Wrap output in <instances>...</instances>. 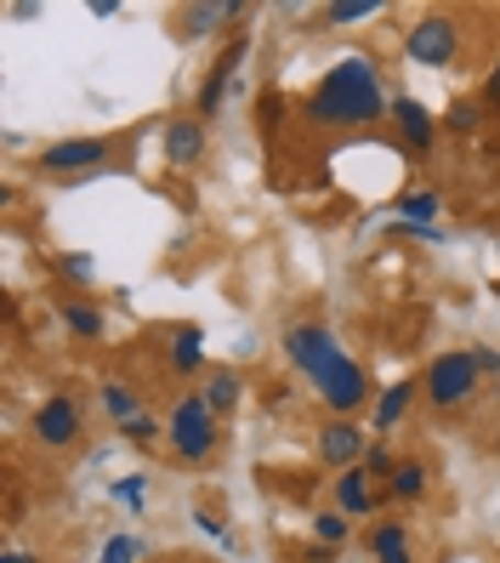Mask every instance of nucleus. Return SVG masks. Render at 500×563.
Masks as SVG:
<instances>
[{
  "label": "nucleus",
  "mask_w": 500,
  "mask_h": 563,
  "mask_svg": "<svg viewBox=\"0 0 500 563\" xmlns=\"http://www.w3.org/2000/svg\"><path fill=\"white\" fill-rule=\"evenodd\" d=\"M302 125L313 131H364L392 120V91L381 80V63L370 52H347L319 75V86L302 97Z\"/></svg>",
  "instance_id": "1"
},
{
  "label": "nucleus",
  "mask_w": 500,
  "mask_h": 563,
  "mask_svg": "<svg viewBox=\"0 0 500 563\" xmlns=\"http://www.w3.org/2000/svg\"><path fill=\"white\" fill-rule=\"evenodd\" d=\"M165 450H171L182 467H211L222 450V421L211 416V405L199 399V387L177 393L171 410H165Z\"/></svg>",
  "instance_id": "2"
},
{
  "label": "nucleus",
  "mask_w": 500,
  "mask_h": 563,
  "mask_svg": "<svg viewBox=\"0 0 500 563\" xmlns=\"http://www.w3.org/2000/svg\"><path fill=\"white\" fill-rule=\"evenodd\" d=\"M478 393H484V376H478V364H473V347H444V353L426 358L421 399L438 410V416H466V410L478 405Z\"/></svg>",
  "instance_id": "3"
},
{
  "label": "nucleus",
  "mask_w": 500,
  "mask_h": 563,
  "mask_svg": "<svg viewBox=\"0 0 500 563\" xmlns=\"http://www.w3.org/2000/svg\"><path fill=\"white\" fill-rule=\"evenodd\" d=\"M279 347H285V364L302 382H319L324 371H336V364L347 358V347H342V336L330 324H319V319H296L285 336H279Z\"/></svg>",
  "instance_id": "4"
},
{
  "label": "nucleus",
  "mask_w": 500,
  "mask_h": 563,
  "mask_svg": "<svg viewBox=\"0 0 500 563\" xmlns=\"http://www.w3.org/2000/svg\"><path fill=\"white\" fill-rule=\"evenodd\" d=\"M114 154H120L114 137H57V143H46V148L35 154V165H41L46 177L86 183V177L103 172V165H114Z\"/></svg>",
  "instance_id": "5"
},
{
  "label": "nucleus",
  "mask_w": 500,
  "mask_h": 563,
  "mask_svg": "<svg viewBox=\"0 0 500 563\" xmlns=\"http://www.w3.org/2000/svg\"><path fill=\"white\" fill-rule=\"evenodd\" d=\"M404 57L421 69H455L460 63V18L455 12H421L404 29Z\"/></svg>",
  "instance_id": "6"
},
{
  "label": "nucleus",
  "mask_w": 500,
  "mask_h": 563,
  "mask_svg": "<svg viewBox=\"0 0 500 563\" xmlns=\"http://www.w3.org/2000/svg\"><path fill=\"white\" fill-rule=\"evenodd\" d=\"M29 439H35L41 450H52V455H63V450H75L80 439H86V410H80V399L75 393H46V399L29 410Z\"/></svg>",
  "instance_id": "7"
},
{
  "label": "nucleus",
  "mask_w": 500,
  "mask_h": 563,
  "mask_svg": "<svg viewBox=\"0 0 500 563\" xmlns=\"http://www.w3.org/2000/svg\"><path fill=\"white\" fill-rule=\"evenodd\" d=\"M376 382H370V371H364V358H342L336 371H324L319 382H313V399L324 405V416H364L376 405Z\"/></svg>",
  "instance_id": "8"
},
{
  "label": "nucleus",
  "mask_w": 500,
  "mask_h": 563,
  "mask_svg": "<svg viewBox=\"0 0 500 563\" xmlns=\"http://www.w3.org/2000/svg\"><path fill=\"white\" fill-rule=\"evenodd\" d=\"M370 439L376 433L358 416H324L313 427V461H319V467H330V473H347V467H358V461H364Z\"/></svg>",
  "instance_id": "9"
},
{
  "label": "nucleus",
  "mask_w": 500,
  "mask_h": 563,
  "mask_svg": "<svg viewBox=\"0 0 500 563\" xmlns=\"http://www.w3.org/2000/svg\"><path fill=\"white\" fill-rule=\"evenodd\" d=\"M233 18H251L245 0H193V7L171 12V41L177 46L211 41V35H222V29H233Z\"/></svg>",
  "instance_id": "10"
},
{
  "label": "nucleus",
  "mask_w": 500,
  "mask_h": 563,
  "mask_svg": "<svg viewBox=\"0 0 500 563\" xmlns=\"http://www.w3.org/2000/svg\"><path fill=\"white\" fill-rule=\"evenodd\" d=\"M245 52H251V35L245 29H233V41H227V52L205 69V80H199V91H193V114L199 120H216L222 114V103H227V91H233V75H240V63H245Z\"/></svg>",
  "instance_id": "11"
},
{
  "label": "nucleus",
  "mask_w": 500,
  "mask_h": 563,
  "mask_svg": "<svg viewBox=\"0 0 500 563\" xmlns=\"http://www.w3.org/2000/svg\"><path fill=\"white\" fill-rule=\"evenodd\" d=\"M159 154L171 172H193L199 159L211 154V125L199 120V114H165L159 125Z\"/></svg>",
  "instance_id": "12"
},
{
  "label": "nucleus",
  "mask_w": 500,
  "mask_h": 563,
  "mask_svg": "<svg viewBox=\"0 0 500 563\" xmlns=\"http://www.w3.org/2000/svg\"><path fill=\"white\" fill-rule=\"evenodd\" d=\"M330 507L347 512V518H381L387 512V484L370 478L364 467H347L330 478Z\"/></svg>",
  "instance_id": "13"
},
{
  "label": "nucleus",
  "mask_w": 500,
  "mask_h": 563,
  "mask_svg": "<svg viewBox=\"0 0 500 563\" xmlns=\"http://www.w3.org/2000/svg\"><path fill=\"white\" fill-rule=\"evenodd\" d=\"M392 125H398V148L410 154H432L438 148V114H432L415 91H392Z\"/></svg>",
  "instance_id": "14"
},
{
  "label": "nucleus",
  "mask_w": 500,
  "mask_h": 563,
  "mask_svg": "<svg viewBox=\"0 0 500 563\" xmlns=\"http://www.w3.org/2000/svg\"><path fill=\"white\" fill-rule=\"evenodd\" d=\"M165 364L177 371V382H205V371H211V358H205V324L182 319V324L165 330Z\"/></svg>",
  "instance_id": "15"
},
{
  "label": "nucleus",
  "mask_w": 500,
  "mask_h": 563,
  "mask_svg": "<svg viewBox=\"0 0 500 563\" xmlns=\"http://www.w3.org/2000/svg\"><path fill=\"white\" fill-rule=\"evenodd\" d=\"M415 405H421V376H398V382H387V387L376 393V405H370V433H376V439L398 433V427L415 416Z\"/></svg>",
  "instance_id": "16"
},
{
  "label": "nucleus",
  "mask_w": 500,
  "mask_h": 563,
  "mask_svg": "<svg viewBox=\"0 0 500 563\" xmlns=\"http://www.w3.org/2000/svg\"><path fill=\"white\" fill-rule=\"evenodd\" d=\"M245 387H251V382H245L240 364H211L205 382H199V399L211 405V416H216V421H227L233 410L245 405Z\"/></svg>",
  "instance_id": "17"
},
{
  "label": "nucleus",
  "mask_w": 500,
  "mask_h": 563,
  "mask_svg": "<svg viewBox=\"0 0 500 563\" xmlns=\"http://www.w3.org/2000/svg\"><path fill=\"white\" fill-rule=\"evenodd\" d=\"M364 547H370L376 563H415V541H410V523L398 512H381L370 523V536H364Z\"/></svg>",
  "instance_id": "18"
},
{
  "label": "nucleus",
  "mask_w": 500,
  "mask_h": 563,
  "mask_svg": "<svg viewBox=\"0 0 500 563\" xmlns=\"http://www.w3.org/2000/svg\"><path fill=\"white\" fill-rule=\"evenodd\" d=\"M57 319L75 342H103L109 336V313H103V302H91V296H57Z\"/></svg>",
  "instance_id": "19"
},
{
  "label": "nucleus",
  "mask_w": 500,
  "mask_h": 563,
  "mask_svg": "<svg viewBox=\"0 0 500 563\" xmlns=\"http://www.w3.org/2000/svg\"><path fill=\"white\" fill-rule=\"evenodd\" d=\"M426 495H432V467L421 455H398V467L387 478V501L392 507H421Z\"/></svg>",
  "instance_id": "20"
},
{
  "label": "nucleus",
  "mask_w": 500,
  "mask_h": 563,
  "mask_svg": "<svg viewBox=\"0 0 500 563\" xmlns=\"http://www.w3.org/2000/svg\"><path fill=\"white\" fill-rule=\"evenodd\" d=\"M97 410H103L114 427L137 421V416H148V405H143V387H131V382H120V376L97 382Z\"/></svg>",
  "instance_id": "21"
},
{
  "label": "nucleus",
  "mask_w": 500,
  "mask_h": 563,
  "mask_svg": "<svg viewBox=\"0 0 500 563\" xmlns=\"http://www.w3.org/2000/svg\"><path fill=\"white\" fill-rule=\"evenodd\" d=\"M387 12V0H330V7H319L313 18H308V29H353V23H370V18H381Z\"/></svg>",
  "instance_id": "22"
},
{
  "label": "nucleus",
  "mask_w": 500,
  "mask_h": 563,
  "mask_svg": "<svg viewBox=\"0 0 500 563\" xmlns=\"http://www.w3.org/2000/svg\"><path fill=\"white\" fill-rule=\"evenodd\" d=\"M489 103L484 97H449V109L438 114V125L449 131V137H484V125H489Z\"/></svg>",
  "instance_id": "23"
},
{
  "label": "nucleus",
  "mask_w": 500,
  "mask_h": 563,
  "mask_svg": "<svg viewBox=\"0 0 500 563\" xmlns=\"http://www.w3.org/2000/svg\"><path fill=\"white\" fill-rule=\"evenodd\" d=\"M444 217V194L438 188H404L392 200V222H421V228H438Z\"/></svg>",
  "instance_id": "24"
},
{
  "label": "nucleus",
  "mask_w": 500,
  "mask_h": 563,
  "mask_svg": "<svg viewBox=\"0 0 500 563\" xmlns=\"http://www.w3.org/2000/svg\"><path fill=\"white\" fill-rule=\"evenodd\" d=\"M313 541H319V547H347V541H353V518L336 512V507L313 512Z\"/></svg>",
  "instance_id": "25"
},
{
  "label": "nucleus",
  "mask_w": 500,
  "mask_h": 563,
  "mask_svg": "<svg viewBox=\"0 0 500 563\" xmlns=\"http://www.w3.org/2000/svg\"><path fill=\"white\" fill-rule=\"evenodd\" d=\"M148 558V541L131 536V529H120V536L103 541V552H97V563H143Z\"/></svg>",
  "instance_id": "26"
},
{
  "label": "nucleus",
  "mask_w": 500,
  "mask_h": 563,
  "mask_svg": "<svg viewBox=\"0 0 500 563\" xmlns=\"http://www.w3.org/2000/svg\"><path fill=\"white\" fill-rule=\"evenodd\" d=\"M109 495H114L120 507L143 512V501H148V473H120V478H109Z\"/></svg>",
  "instance_id": "27"
},
{
  "label": "nucleus",
  "mask_w": 500,
  "mask_h": 563,
  "mask_svg": "<svg viewBox=\"0 0 500 563\" xmlns=\"http://www.w3.org/2000/svg\"><path fill=\"white\" fill-rule=\"evenodd\" d=\"M193 529H199V536H211L222 552H240V541H233V529H227V518L216 507H193Z\"/></svg>",
  "instance_id": "28"
},
{
  "label": "nucleus",
  "mask_w": 500,
  "mask_h": 563,
  "mask_svg": "<svg viewBox=\"0 0 500 563\" xmlns=\"http://www.w3.org/2000/svg\"><path fill=\"white\" fill-rule=\"evenodd\" d=\"M57 274L69 279V285H80V290H91V279H97V256H91V251H63V256H57Z\"/></svg>",
  "instance_id": "29"
},
{
  "label": "nucleus",
  "mask_w": 500,
  "mask_h": 563,
  "mask_svg": "<svg viewBox=\"0 0 500 563\" xmlns=\"http://www.w3.org/2000/svg\"><path fill=\"white\" fill-rule=\"evenodd\" d=\"M120 439H125V444H137V450H165V421L137 416V421H125V427H120Z\"/></svg>",
  "instance_id": "30"
},
{
  "label": "nucleus",
  "mask_w": 500,
  "mask_h": 563,
  "mask_svg": "<svg viewBox=\"0 0 500 563\" xmlns=\"http://www.w3.org/2000/svg\"><path fill=\"white\" fill-rule=\"evenodd\" d=\"M358 467L370 473V478H381V484H387V478H392V467H398V455H392V444H387V439H370V450H364Z\"/></svg>",
  "instance_id": "31"
},
{
  "label": "nucleus",
  "mask_w": 500,
  "mask_h": 563,
  "mask_svg": "<svg viewBox=\"0 0 500 563\" xmlns=\"http://www.w3.org/2000/svg\"><path fill=\"white\" fill-rule=\"evenodd\" d=\"M279 125H285V97L279 91H262L256 97V131H262V137H274Z\"/></svg>",
  "instance_id": "32"
},
{
  "label": "nucleus",
  "mask_w": 500,
  "mask_h": 563,
  "mask_svg": "<svg viewBox=\"0 0 500 563\" xmlns=\"http://www.w3.org/2000/svg\"><path fill=\"white\" fill-rule=\"evenodd\" d=\"M387 240H392V245H410V240H421V245H438V240H444V228H421V222H392V228H387Z\"/></svg>",
  "instance_id": "33"
},
{
  "label": "nucleus",
  "mask_w": 500,
  "mask_h": 563,
  "mask_svg": "<svg viewBox=\"0 0 500 563\" xmlns=\"http://www.w3.org/2000/svg\"><path fill=\"white\" fill-rule=\"evenodd\" d=\"M473 364H478L484 387H489V382H500V347H495V342H473Z\"/></svg>",
  "instance_id": "34"
},
{
  "label": "nucleus",
  "mask_w": 500,
  "mask_h": 563,
  "mask_svg": "<svg viewBox=\"0 0 500 563\" xmlns=\"http://www.w3.org/2000/svg\"><path fill=\"white\" fill-rule=\"evenodd\" d=\"M484 103H489V114H500V52H495V63H489V75H484Z\"/></svg>",
  "instance_id": "35"
},
{
  "label": "nucleus",
  "mask_w": 500,
  "mask_h": 563,
  "mask_svg": "<svg viewBox=\"0 0 500 563\" xmlns=\"http://www.w3.org/2000/svg\"><path fill=\"white\" fill-rule=\"evenodd\" d=\"M342 558V547H319V541H308V552H302V563H336Z\"/></svg>",
  "instance_id": "36"
},
{
  "label": "nucleus",
  "mask_w": 500,
  "mask_h": 563,
  "mask_svg": "<svg viewBox=\"0 0 500 563\" xmlns=\"http://www.w3.org/2000/svg\"><path fill=\"white\" fill-rule=\"evenodd\" d=\"M0 563H46V558L29 552V547H7V552H0Z\"/></svg>",
  "instance_id": "37"
},
{
  "label": "nucleus",
  "mask_w": 500,
  "mask_h": 563,
  "mask_svg": "<svg viewBox=\"0 0 500 563\" xmlns=\"http://www.w3.org/2000/svg\"><path fill=\"white\" fill-rule=\"evenodd\" d=\"M91 18H120V0H91Z\"/></svg>",
  "instance_id": "38"
},
{
  "label": "nucleus",
  "mask_w": 500,
  "mask_h": 563,
  "mask_svg": "<svg viewBox=\"0 0 500 563\" xmlns=\"http://www.w3.org/2000/svg\"><path fill=\"white\" fill-rule=\"evenodd\" d=\"M489 290H495V302H500V279H489Z\"/></svg>",
  "instance_id": "39"
},
{
  "label": "nucleus",
  "mask_w": 500,
  "mask_h": 563,
  "mask_svg": "<svg viewBox=\"0 0 500 563\" xmlns=\"http://www.w3.org/2000/svg\"><path fill=\"white\" fill-rule=\"evenodd\" d=\"M285 563H302V558H285Z\"/></svg>",
  "instance_id": "40"
},
{
  "label": "nucleus",
  "mask_w": 500,
  "mask_h": 563,
  "mask_svg": "<svg viewBox=\"0 0 500 563\" xmlns=\"http://www.w3.org/2000/svg\"><path fill=\"white\" fill-rule=\"evenodd\" d=\"M495 251H500V240H495Z\"/></svg>",
  "instance_id": "41"
}]
</instances>
